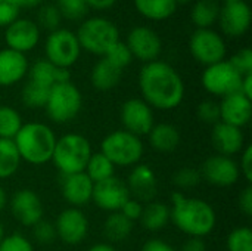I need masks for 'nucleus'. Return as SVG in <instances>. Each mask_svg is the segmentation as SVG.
<instances>
[{
  "label": "nucleus",
  "mask_w": 252,
  "mask_h": 251,
  "mask_svg": "<svg viewBox=\"0 0 252 251\" xmlns=\"http://www.w3.org/2000/svg\"><path fill=\"white\" fill-rule=\"evenodd\" d=\"M148 136L151 146L159 152H173L180 143V133L177 127L168 123L155 124Z\"/></svg>",
  "instance_id": "26"
},
{
  "label": "nucleus",
  "mask_w": 252,
  "mask_h": 251,
  "mask_svg": "<svg viewBox=\"0 0 252 251\" xmlns=\"http://www.w3.org/2000/svg\"><path fill=\"white\" fill-rule=\"evenodd\" d=\"M142 212H143V206L140 204V201L134 200V198H128V201L121 207L120 213L127 217L130 222H136L140 219L142 216Z\"/></svg>",
  "instance_id": "45"
},
{
  "label": "nucleus",
  "mask_w": 252,
  "mask_h": 251,
  "mask_svg": "<svg viewBox=\"0 0 252 251\" xmlns=\"http://www.w3.org/2000/svg\"><path fill=\"white\" fill-rule=\"evenodd\" d=\"M224 3H236V1H242V0H223Z\"/></svg>",
  "instance_id": "56"
},
{
  "label": "nucleus",
  "mask_w": 252,
  "mask_h": 251,
  "mask_svg": "<svg viewBox=\"0 0 252 251\" xmlns=\"http://www.w3.org/2000/svg\"><path fill=\"white\" fill-rule=\"evenodd\" d=\"M139 89L142 99L155 109L170 111L177 108L185 98V81L182 75L164 61H152L139 72Z\"/></svg>",
  "instance_id": "1"
},
{
  "label": "nucleus",
  "mask_w": 252,
  "mask_h": 251,
  "mask_svg": "<svg viewBox=\"0 0 252 251\" xmlns=\"http://www.w3.org/2000/svg\"><path fill=\"white\" fill-rule=\"evenodd\" d=\"M198 118L205 124H217L220 121V107L214 101H204L198 107Z\"/></svg>",
  "instance_id": "42"
},
{
  "label": "nucleus",
  "mask_w": 252,
  "mask_h": 251,
  "mask_svg": "<svg viewBox=\"0 0 252 251\" xmlns=\"http://www.w3.org/2000/svg\"><path fill=\"white\" fill-rule=\"evenodd\" d=\"M211 142L219 155L233 157L245 148V138L242 129L219 121L213 127Z\"/></svg>",
  "instance_id": "20"
},
{
  "label": "nucleus",
  "mask_w": 252,
  "mask_h": 251,
  "mask_svg": "<svg viewBox=\"0 0 252 251\" xmlns=\"http://www.w3.org/2000/svg\"><path fill=\"white\" fill-rule=\"evenodd\" d=\"M87 251H117L111 244H108V243H99V244H94V246H92L90 249Z\"/></svg>",
  "instance_id": "53"
},
{
  "label": "nucleus",
  "mask_w": 252,
  "mask_h": 251,
  "mask_svg": "<svg viewBox=\"0 0 252 251\" xmlns=\"http://www.w3.org/2000/svg\"><path fill=\"white\" fill-rule=\"evenodd\" d=\"M199 173L201 178L216 186H232L239 180L241 176L238 163L232 157L219 154L207 158Z\"/></svg>",
  "instance_id": "16"
},
{
  "label": "nucleus",
  "mask_w": 252,
  "mask_h": 251,
  "mask_svg": "<svg viewBox=\"0 0 252 251\" xmlns=\"http://www.w3.org/2000/svg\"><path fill=\"white\" fill-rule=\"evenodd\" d=\"M4 41L7 49L25 55L38 44L40 27L32 19L18 18L4 28Z\"/></svg>",
  "instance_id": "13"
},
{
  "label": "nucleus",
  "mask_w": 252,
  "mask_h": 251,
  "mask_svg": "<svg viewBox=\"0 0 252 251\" xmlns=\"http://www.w3.org/2000/svg\"><path fill=\"white\" fill-rule=\"evenodd\" d=\"M217 0H196L190 9V21L196 28H211L220 13Z\"/></svg>",
  "instance_id": "29"
},
{
  "label": "nucleus",
  "mask_w": 252,
  "mask_h": 251,
  "mask_svg": "<svg viewBox=\"0 0 252 251\" xmlns=\"http://www.w3.org/2000/svg\"><path fill=\"white\" fill-rule=\"evenodd\" d=\"M229 62L232 64V67H233L242 77L252 74V50L250 47L239 49V50L229 59Z\"/></svg>",
  "instance_id": "39"
},
{
  "label": "nucleus",
  "mask_w": 252,
  "mask_h": 251,
  "mask_svg": "<svg viewBox=\"0 0 252 251\" xmlns=\"http://www.w3.org/2000/svg\"><path fill=\"white\" fill-rule=\"evenodd\" d=\"M100 152L115 167H131L142 160L143 142L139 136L130 132L115 130L103 138Z\"/></svg>",
  "instance_id": "6"
},
{
  "label": "nucleus",
  "mask_w": 252,
  "mask_h": 251,
  "mask_svg": "<svg viewBox=\"0 0 252 251\" xmlns=\"http://www.w3.org/2000/svg\"><path fill=\"white\" fill-rule=\"evenodd\" d=\"M12 141L22 161L32 166H41L52 161L56 136L47 124L37 121L22 124Z\"/></svg>",
  "instance_id": "3"
},
{
  "label": "nucleus",
  "mask_w": 252,
  "mask_h": 251,
  "mask_svg": "<svg viewBox=\"0 0 252 251\" xmlns=\"http://www.w3.org/2000/svg\"><path fill=\"white\" fill-rule=\"evenodd\" d=\"M241 164L239 166V172L241 175L251 183L252 182V146L247 145L242 151H241Z\"/></svg>",
  "instance_id": "46"
},
{
  "label": "nucleus",
  "mask_w": 252,
  "mask_h": 251,
  "mask_svg": "<svg viewBox=\"0 0 252 251\" xmlns=\"http://www.w3.org/2000/svg\"><path fill=\"white\" fill-rule=\"evenodd\" d=\"M121 123L126 132H130L136 136L149 135L151 129L155 126L152 108L139 98H131L126 101L121 107Z\"/></svg>",
  "instance_id": "12"
},
{
  "label": "nucleus",
  "mask_w": 252,
  "mask_h": 251,
  "mask_svg": "<svg viewBox=\"0 0 252 251\" xmlns=\"http://www.w3.org/2000/svg\"><path fill=\"white\" fill-rule=\"evenodd\" d=\"M201 173L196 170V169H192V167H185V169H180L176 172L174 178H173V182L177 188H193L196 186L199 182H201Z\"/></svg>",
  "instance_id": "40"
},
{
  "label": "nucleus",
  "mask_w": 252,
  "mask_h": 251,
  "mask_svg": "<svg viewBox=\"0 0 252 251\" xmlns=\"http://www.w3.org/2000/svg\"><path fill=\"white\" fill-rule=\"evenodd\" d=\"M126 44L130 49L133 58H137L145 64L157 61L162 50L161 37L154 28L146 25L133 27L128 31Z\"/></svg>",
  "instance_id": "11"
},
{
  "label": "nucleus",
  "mask_w": 252,
  "mask_h": 251,
  "mask_svg": "<svg viewBox=\"0 0 252 251\" xmlns=\"http://www.w3.org/2000/svg\"><path fill=\"white\" fill-rule=\"evenodd\" d=\"M139 220L142 226L151 232L161 231L170 222V207L164 203L151 201L143 207V212Z\"/></svg>",
  "instance_id": "28"
},
{
  "label": "nucleus",
  "mask_w": 252,
  "mask_h": 251,
  "mask_svg": "<svg viewBox=\"0 0 252 251\" xmlns=\"http://www.w3.org/2000/svg\"><path fill=\"white\" fill-rule=\"evenodd\" d=\"M93 186L94 183L84 172L62 176V195L71 207L80 209L89 204L92 201Z\"/></svg>",
  "instance_id": "21"
},
{
  "label": "nucleus",
  "mask_w": 252,
  "mask_h": 251,
  "mask_svg": "<svg viewBox=\"0 0 252 251\" xmlns=\"http://www.w3.org/2000/svg\"><path fill=\"white\" fill-rule=\"evenodd\" d=\"M118 0H86L89 9H94V10H106L111 9Z\"/></svg>",
  "instance_id": "50"
},
{
  "label": "nucleus",
  "mask_w": 252,
  "mask_h": 251,
  "mask_svg": "<svg viewBox=\"0 0 252 251\" xmlns=\"http://www.w3.org/2000/svg\"><path fill=\"white\" fill-rule=\"evenodd\" d=\"M6 204H7V197H6V192H4V189L0 186V213L4 210Z\"/></svg>",
  "instance_id": "54"
},
{
  "label": "nucleus",
  "mask_w": 252,
  "mask_h": 251,
  "mask_svg": "<svg viewBox=\"0 0 252 251\" xmlns=\"http://www.w3.org/2000/svg\"><path fill=\"white\" fill-rule=\"evenodd\" d=\"M142 251H177L173 246L162 240H149L143 244Z\"/></svg>",
  "instance_id": "48"
},
{
  "label": "nucleus",
  "mask_w": 252,
  "mask_h": 251,
  "mask_svg": "<svg viewBox=\"0 0 252 251\" xmlns=\"http://www.w3.org/2000/svg\"><path fill=\"white\" fill-rule=\"evenodd\" d=\"M201 83L208 93L224 98L239 92L242 75L232 67L229 61L224 59L205 67L201 75Z\"/></svg>",
  "instance_id": "10"
},
{
  "label": "nucleus",
  "mask_w": 252,
  "mask_h": 251,
  "mask_svg": "<svg viewBox=\"0 0 252 251\" xmlns=\"http://www.w3.org/2000/svg\"><path fill=\"white\" fill-rule=\"evenodd\" d=\"M13 217L24 226H34L43 220V203L32 189H19L10 200Z\"/></svg>",
  "instance_id": "18"
},
{
  "label": "nucleus",
  "mask_w": 252,
  "mask_h": 251,
  "mask_svg": "<svg viewBox=\"0 0 252 251\" xmlns=\"http://www.w3.org/2000/svg\"><path fill=\"white\" fill-rule=\"evenodd\" d=\"M22 124V117L15 108L0 105V139H13Z\"/></svg>",
  "instance_id": "33"
},
{
  "label": "nucleus",
  "mask_w": 252,
  "mask_h": 251,
  "mask_svg": "<svg viewBox=\"0 0 252 251\" xmlns=\"http://www.w3.org/2000/svg\"><path fill=\"white\" fill-rule=\"evenodd\" d=\"M30 70L27 55L12 49L0 50V87H10L19 83Z\"/></svg>",
  "instance_id": "22"
},
{
  "label": "nucleus",
  "mask_w": 252,
  "mask_h": 251,
  "mask_svg": "<svg viewBox=\"0 0 252 251\" xmlns=\"http://www.w3.org/2000/svg\"><path fill=\"white\" fill-rule=\"evenodd\" d=\"M158 179L155 172L146 164H136L128 176V192L137 201H152L157 195Z\"/></svg>",
  "instance_id": "23"
},
{
  "label": "nucleus",
  "mask_w": 252,
  "mask_h": 251,
  "mask_svg": "<svg viewBox=\"0 0 252 251\" xmlns=\"http://www.w3.org/2000/svg\"><path fill=\"white\" fill-rule=\"evenodd\" d=\"M44 0H16L18 6L22 9V7H28V9H32V7H37V6H41Z\"/></svg>",
  "instance_id": "52"
},
{
  "label": "nucleus",
  "mask_w": 252,
  "mask_h": 251,
  "mask_svg": "<svg viewBox=\"0 0 252 251\" xmlns=\"http://www.w3.org/2000/svg\"><path fill=\"white\" fill-rule=\"evenodd\" d=\"M133 4L143 18L158 22L171 18L179 6L176 0H133Z\"/></svg>",
  "instance_id": "27"
},
{
  "label": "nucleus",
  "mask_w": 252,
  "mask_h": 251,
  "mask_svg": "<svg viewBox=\"0 0 252 251\" xmlns=\"http://www.w3.org/2000/svg\"><path fill=\"white\" fill-rule=\"evenodd\" d=\"M92 145L87 138L78 133H66L56 139L52 161L62 176L81 173L92 157Z\"/></svg>",
  "instance_id": "4"
},
{
  "label": "nucleus",
  "mask_w": 252,
  "mask_h": 251,
  "mask_svg": "<svg viewBox=\"0 0 252 251\" xmlns=\"http://www.w3.org/2000/svg\"><path fill=\"white\" fill-rule=\"evenodd\" d=\"M32 234H34V238L41 244H49V243L55 241V238H58L55 225H52L50 222H46V220H40L38 223H35L32 226Z\"/></svg>",
  "instance_id": "44"
},
{
  "label": "nucleus",
  "mask_w": 252,
  "mask_h": 251,
  "mask_svg": "<svg viewBox=\"0 0 252 251\" xmlns=\"http://www.w3.org/2000/svg\"><path fill=\"white\" fill-rule=\"evenodd\" d=\"M220 107V121L242 129L251 121L252 102L250 98L244 96L241 92L232 93L221 98Z\"/></svg>",
  "instance_id": "19"
},
{
  "label": "nucleus",
  "mask_w": 252,
  "mask_h": 251,
  "mask_svg": "<svg viewBox=\"0 0 252 251\" xmlns=\"http://www.w3.org/2000/svg\"><path fill=\"white\" fill-rule=\"evenodd\" d=\"M229 251H252V231L247 226L233 229L227 237Z\"/></svg>",
  "instance_id": "37"
},
{
  "label": "nucleus",
  "mask_w": 252,
  "mask_h": 251,
  "mask_svg": "<svg viewBox=\"0 0 252 251\" xmlns=\"http://www.w3.org/2000/svg\"><path fill=\"white\" fill-rule=\"evenodd\" d=\"M56 7L59 9L62 18L68 21H80L89 12L86 0H56Z\"/></svg>",
  "instance_id": "36"
},
{
  "label": "nucleus",
  "mask_w": 252,
  "mask_h": 251,
  "mask_svg": "<svg viewBox=\"0 0 252 251\" xmlns=\"http://www.w3.org/2000/svg\"><path fill=\"white\" fill-rule=\"evenodd\" d=\"M128 198L131 197H130L127 185L115 176L106 180L97 182L93 186L92 201L105 212H109V213L120 212L121 207L128 201Z\"/></svg>",
  "instance_id": "14"
},
{
  "label": "nucleus",
  "mask_w": 252,
  "mask_h": 251,
  "mask_svg": "<svg viewBox=\"0 0 252 251\" xmlns=\"http://www.w3.org/2000/svg\"><path fill=\"white\" fill-rule=\"evenodd\" d=\"M239 209L245 216H252V186L248 185L239 195Z\"/></svg>",
  "instance_id": "47"
},
{
  "label": "nucleus",
  "mask_w": 252,
  "mask_h": 251,
  "mask_svg": "<svg viewBox=\"0 0 252 251\" xmlns=\"http://www.w3.org/2000/svg\"><path fill=\"white\" fill-rule=\"evenodd\" d=\"M56 237L68 246H77L84 241L89 234V220L86 215L75 207H69L59 213L55 222Z\"/></svg>",
  "instance_id": "15"
},
{
  "label": "nucleus",
  "mask_w": 252,
  "mask_h": 251,
  "mask_svg": "<svg viewBox=\"0 0 252 251\" xmlns=\"http://www.w3.org/2000/svg\"><path fill=\"white\" fill-rule=\"evenodd\" d=\"M21 7L16 0H0V28H6L19 18Z\"/></svg>",
  "instance_id": "43"
},
{
  "label": "nucleus",
  "mask_w": 252,
  "mask_h": 251,
  "mask_svg": "<svg viewBox=\"0 0 252 251\" xmlns=\"http://www.w3.org/2000/svg\"><path fill=\"white\" fill-rule=\"evenodd\" d=\"M28 75H30V81H34L40 86L47 87V89H50L52 86L59 84V83L71 81L69 70L59 68V67L53 65L52 62H49L47 59L35 61L30 67Z\"/></svg>",
  "instance_id": "24"
},
{
  "label": "nucleus",
  "mask_w": 252,
  "mask_h": 251,
  "mask_svg": "<svg viewBox=\"0 0 252 251\" xmlns=\"http://www.w3.org/2000/svg\"><path fill=\"white\" fill-rule=\"evenodd\" d=\"M189 50L205 67L224 61L227 53L224 38L213 28H196L189 38Z\"/></svg>",
  "instance_id": "9"
},
{
  "label": "nucleus",
  "mask_w": 252,
  "mask_h": 251,
  "mask_svg": "<svg viewBox=\"0 0 252 251\" xmlns=\"http://www.w3.org/2000/svg\"><path fill=\"white\" fill-rule=\"evenodd\" d=\"M19 152L12 139H0V179L13 176L21 166Z\"/></svg>",
  "instance_id": "31"
},
{
  "label": "nucleus",
  "mask_w": 252,
  "mask_h": 251,
  "mask_svg": "<svg viewBox=\"0 0 252 251\" xmlns=\"http://www.w3.org/2000/svg\"><path fill=\"white\" fill-rule=\"evenodd\" d=\"M133 231V222L124 217L120 212L111 213L103 225V234L111 243H120L130 237Z\"/></svg>",
  "instance_id": "30"
},
{
  "label": "nucleus",
  "mask_w": 252,
  "mask_h": 251,
  "mask_svg": "<svg viewBox=\"0 0 252 251\" xmlns=\"http://www.w3.org/2000/svg\"><path fill=\"white\" fill-rule=\"evenodd\" d=\"M81 107L83 96L80 89L71 81H65L50 87L44 109L53 123L65 124L80 114Z\"/></svg>",
  "instance_id": "7"
},
{
  "label": "nucleus",
  "mask_w": 252,
  "mask_h": 251,
  "mask_svg": "<svg viewBox=\"0 0 252 251\" xmlns=\"http://www.w3.org/2000/svg\"><path fill=\"white\" fill-rule=\"evenodd\" d=\"M121 75H123V70H120L118 67L111 64L108 59L102 58L100 61H97L93 65L90 80L96 90L108 92L118 86Z\"/></svg>",
  "instance_id": "25"
},
{
  "label": "nucleus",
  "mask_w": 252,
  "mask_h": 251,
  "mask_svg": "<svg viewBox=\"0 0 252 251\" xmlns=\"http://www.w3.org/2000/svg\"><path fill=\"white\" fill-rule=\"evenodd\" d=\"M217 21L226 36L242 37L251 27V7L245 0L236 3H224L220 7Z\"/></svg>",
  "instance_id": "17"
},
{
  "label": "nucleus",
  "mask_w": 252,
  "mask_h": 251,
  "mask_svg": "<svg viewBox=\"0 0 252 251\" xmlns=\"http://www.w3.org/2000/svg\"><path fill=\"white\" fill-rule=\"evenodd\" d=\"M180 251H207V246L202 238H189Z\"/></svg>",
  "instance_id": "49"
},
{
  "label": "nucleus",
  "mask_w": 252,
  "mask_h": 251,
  "mask_svg": "<svg viewBox=\"0 0 252 251\" xmlns=\"http://www.w3.org/2000/svg\"><path fill=\"white\" fill-rule=\"evenodd\" d=\"M0 251H34V247L28 238L21 234L4 235L0 243Z\"/></svg>",
  "instance_id": "41"
},
{
  "label": "nucleus",
  "mask_w": 252,
  "mask_h": 251,
  "mask_svg": "<svg viewBox=\"0 0 252 251\" xmlns=\"http://www.w3.org/2000/svg\"><path fill=\"white\" fill-rule=\"evenodd\" d=\"M81 50H87L92 55L103 56L117 41H120L118 27L102 16H93L84 19L75 33Z\"/></svg>",
  "instance_id": "5"
},
{
  "label": "nucleus",
  "mask_w": 252,
  "mask_h": 251,
  "mask_svg": "<svg viewBox=\"0 0 252 251\" xmlns=\"http://www.w3.org/2000/svg\"><path fill=\"white\" fill-rule=\"evenodd\" d=\"M102 58L108 59L111 64H114L115 67H118L120 70H124L126 67H128L133 61V55L130 52V49L127 47V44L124 41H117Z\"/></svg>",
  "instance_id": "38"
},
{
  "label": "nucleus",
  "mask_w": 252,
  "mask_h": 251,
  "mask_svg": "<svg viewBox=\"0 0 252 251\" xmlns=\"http://www.w3.org/2000/svg\"><path fill=\"white\" fill-rule=\"evenodd\" d=\"M84 173L90 178L93 183H97L112 178L115 173V166L102 152H93Z\"/></svg>",
  "instance_id": "32"
},
{
  "label": "nucleus",
  "mask_w": 252,
  "mask_h": 251,
  "mask_svg": "<svg viewBox=\"0 0 252 251\" xmlns=\"http://www.w3.org/2000/svg\"><path fill=\"white\" fill-rule=\"evenodd\" d=\"M49 90L44 86H40L34 81H30L22 87L21 92V99L22 104L31 109H37V108H44L46 102H47V96H49Z\"/></svg>",
  "instance_id": "34"
},
{
  "label": "nucleus",
  "mask_w": 252,
  "mask_h": 251,
  "mask_svg": "<svg viewBox=\"0 0 252 251\" xmlns=\"http://www.w3.org/2000/svg\"><path fill=\"white\" fill-rule=\"evenodd\" d=\"M170 220L179 231L190 238H204L214 231L217 216L214 209L205 200L186 197L182 192H173Z\"/></svg>",
  "instance_id": "2"
},
{
  "label": "nucleus",
  "mask_w": 252,
  "mask_h": 251,
  "mask_svg": "<svg viewBox=\"0 0 252 251\" xmlns=\"http://www.w3.org/2000/svg\"><path fill=\"white\" fill-rule=\"evenodd\" d=\"M44 59L53 65L69 70L81 55V46L75 33L62 27L49 33L44 43Z\"/></svg>",
  "instance_id": "8"
},
{
  "label": "nucleus",
  "mask_w": 252,
  "mask_h": 251,
  "mask_svg": "<svg viewBox=\"0 0 252 251\" xmlns=\"http://www.w3.org/2000/svg\"><path fill=\"white\" fill-rule=\"evenodd\" d=\"M3 238H4V228H3V225H1V222H0V243H1Z\"/></svg>",
  "instance_id": "55"
},
{
  "label": "nucleus",
  "mask_w": 252,
  "mask_h": 251,
  "mask_svg": "<svg viewBox=\"0 0 252 251\" xmlns=\"http://www.w3.org/2000/svg\"><path fill=\"white\" fill-rule=\"evenodd\" d=\"M61 21H62V15L59 12V9L56 7V4H41L40 10L37 13V25L40 28H44L47 31H55L58 28H61Z\"/></svg>",
  "instance_id": "35"
},
{
  "label": "nucleus",
  "mask_w": 252,
  "mask_h": 251,
  "mask_svg": "<svg viewBox=\"0 0 252 251\" xmlns=\"http://www.w3.org/2000/svg\"><path fill=\"white\" fill-rule=\"evenodd\" d=\"M239 92H241L244 96H247V98L252 99V74L242 77V83H241V89H239Z\"/></svg>",
  "instance_id": "51"
}]
</instances>
